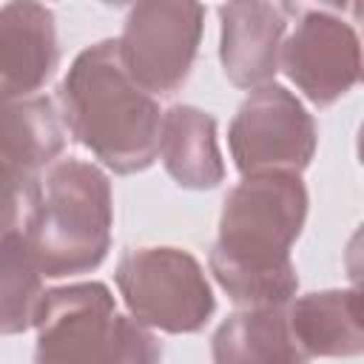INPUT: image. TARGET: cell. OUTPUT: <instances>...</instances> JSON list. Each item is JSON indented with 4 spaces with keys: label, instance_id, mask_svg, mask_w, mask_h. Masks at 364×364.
I'll return each instance as SVG.
<instances>
[{
    "label": "cell",
    "instance_id": "7",
    "mask_svg": "<svg viewBox=\"0 0 364 364\" xmlns=\"http://www.w3.org/2000/svg\"><path fill=\"white\" fill-rule=\"evenodd\" d=\"M228 145L242 176L304 171L316 151V122L284 85L253 88L239 105Z\"/></svg>",
    "mask_w": 364,
    "mask_h": 364
},
{
    "label": "cell",
    "instance_id": "3",
    "mask_svg": "<svg viewBox=\"0 0 364 364\" xmlns=\"http://www.w3.org/2000/svg\"><path fill=\"white\" fill-rule=\"evenodd\" d=\"M111 182L80 159L54 162L37 182L23 239L43 276L94 270L111 245Z\"/></svg>",
    "mask_w": 364,
    "mask_h": 364
},
{
    "label": "cell",
    "instance_id": "4",
    "mask_svg": "<svg viewBox=\"0 0 364 364\" xmlns=\"http://www.w3.org/2000/svg\"><path fill=\"white\" fill-rule=\"evenodd\" d=\"M34 364H159L162 344L136 318L117 313L102 282L46 290L37 313Z\"/></svg>",
    "mask_w": 364,
    "mask_h": 364
},
{
    "label": "cell",
    "instance_id": "12",
    "mask_svg": "<svg viewBox=\"0 0 364 364\" xmlns=\"http://www.w3.org/2000/svg\"><path fill=\"white\" fill-rule=\"evenodd\" d=\"M156 154L162 156L165 171L182 188L205 191L225 179L216 119L193 105H173L162 114Z\"/></svg>",
    "mask_w": 364,
    "mask_h": 364
},
{
    "label": "cell",
    "instance_id": "11",
    "mask_svg": "<svg viewBox=\"0 0 364 364\" xmlns=\"http://www.w3.org/2000/svg\"><path fill=\"white\" fill-rule=\"evenodd\" d=\"M293 347L307 364L310 358L358 355L364 350L361 296L358 290L307 293L284 310Z\"/></svg>",
    "mask_w": 364,
    "mask_h": 364
},
{
    "label": "cell",
    "instance_id": "2",
    "mask_svg": "<svg viewBox=\"0 0 364 364\" xmlns=\"http://www.w3.org/2000/svg\"><path fill=\"white\" fill-rule=\"evenodd\" d=\"M57 100L65 131L114 173H136L156 159L162 111L122 68L117 40L80 51Z\"/></svg>",
    "mask_w": 364,
    "mask_h": 364
},
{
    "label": "cell",
    "instance_id": "5",
    "mask_svg": "<svg viewBox=\"0 0 364 364\" xmlns=\"http://www.w3.org/2000/svg\"><path fill=\"white\" fill-rule=\"evenodd\" d=\"M117 287L142 327L196 333L216 301L202 264L179 247H136L117 264Z\"/></svg>",
    "mask_w": 364,
    "mask_h": 364
},
{
    "label": "cell",
    "instance_id": "17",
    "mask_svg": "<svg viewBox=\"0 0 364 364\" xmlns=\"http://www.w3.org/2000/svg\"><path fill=\"white\" fill-rule=\"evenodd\" d=\"M0 105H6V102H3V94H0Z\"/></svg>",
    "mask_w": 364,
    "mask_h": 364
},
{
    "label": "cell",
    "instance_id": "9",
    "mask_svg": "<svg viewBox=\"0 0 364 364\" xmlns=\"http://www.w3.org/2000/svg\"><path fill=\"white\" fill-rule=\"evenodd\" d=\"M290 14H296L287 3H262L242 0L219 9L222 17V43L219 57L225 77L239 88H259L279 68L282 37L287 31Z\"/></svg>",
    "mask_w": 364,
    "mask_h": 364
},
{
    "label": "cell",
    "instance_id": "16",
    "mask_svg": "<svg viewBox=\"0 0 364 364\" xmlns=\"http://www.w3.org/2000/svg\"><path fill=\"white\" fill-rule=\"evenodd\" d=\"M37 182V176H31L0 148V236L17 230L23 213H28Z\"/></svg>",
    "mask_w": 364,
    "mask_h": 364
},
{
    "label": "cell",
    "instance_id": "13",
    "mask_svg": "<svg viewBox=\"0 0 364 364\" xmlns=\"http://www.w3.org/2000/svg\"><path fill=\"white\" fill-rule=\"evenodd\" d=\"M213 364H301L282 307H245L210 341Z\"/></svg>",
    "mask_w": 364,
    "mask_h": 364
},
{
    "label": "cell",
    "instance_id": "14",
    "mask_svg": "<svg viewBox=\"0 0 364 364\" xmlns=\"http://www.w3.org/2000/svg\"><path fill=\"white\" fill-rule=\"evenodd\" d=\"M0 148L31 176H43L65 148V125L48 97L0 105Z\"/></svg>",
    "mask_w": 364,
    "mask_h": 364
},
{
    "label": "cell",
    "instance_id": "6",
    "mask_svg": "<svg viewBox=\"0 0 364 364\" xmlns=\"http://www.w3.org/2000/svg\"><path fill=\"white\" fill-rule=\"evenodd\" d=\"M202 23L205 6L188 0L131 6L117 40L122 68L145 94H173L191 74Z\"/></svg>",
    "mask_w": 364,
    "mask_h": 364
},
{
    "label": "cell",
    "instance_id": "10",
    "mask_svg": "<svg viewBox=\"0 0 364 364\" xmlns=\"http://www.w3.org/2000/svg\"><path fill=\"white\" fill-rule=\"evenodd\" d=\"M60 63L51 9L40 3H6L0 9V94L3 102L26 100Z\"/></svg>",
    "mask_w": 364,
    "mask_h": 364
},
{
    "label": "cell",
    "instance_id": "8",
    "mask_svg": "<svg viewBox=\"0 0 364 364\" xmlns=\"http://www.w3.org/2000/svg\"><path fill=\"white\" fill-rule=\"evenodd\" d=\"M279 63L290 82L318 108L336 102L358 82L361 48L353 26L341 17L307 9L282 43Z\"/></svg>",
    "mask_w": 364,
    "mask_h": 364
},
{
    "label": "cell",
    "instance_id": "1",
    "mask_svg": "<svg viewBox=\"0 0 364 364\" xmlns=\"http://www.w3.org/2000/svg\"><path fill=\"white\" fill-rule=\"evenodd\" d=\"M304 216L307 191L296 173H253L225 196L208 264L236 304L284 307L296 296L290 247Z\"/></svg>",
    "mask_w": 364,
    "mask_h": 364
},
{
    "label": "cell",
    "instance_id": "15",
    "mask_svg": "<svg viewBox=\"0 0 364 364\" xmlns=\"http://www.w3.org/2000/svg\"><path fill=\"white\" fill-rule=\"evenodd\" d=\"M43 299V273L20 230L0 236V333L14 336L34 327Z\"/></svg>",
    "mask_w": 364,
    "mask_h": 364
}]
</instances>
